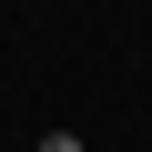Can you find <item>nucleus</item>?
<instances>
[{
    "label": "nucleus",
    "mask_w": 152,
    "mask_h": 152,
    "mask_svg": "<svg viewBox=\"0 0 152 152\" xmlns=\"http://www.w3.org/2000/svg\"><path fill=\"white\" fill-rule=\"evenodd\" d=\"M41 152H81V132H51V142H41Z\"/></svg>",
    "instance_id": "obj_1"
}]
</instances>
